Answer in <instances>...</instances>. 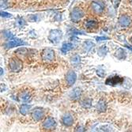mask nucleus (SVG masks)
<instances>
[{
	"mask_svg": "<svg viewBox=\"0 0 132 132\" xmlns=\"http://www.w3.org/2000/svg\"><path fill=\"white\" fill-rule=\"evenodd\" d=\"M56 127V122L52 117H47L43 122V128L47 130H53Z\"/></svg>",
	"mask_w": 132,
	"mask_h": 132,
	"instance_id": "nucleus-5",
	"label": "nucleus"
},
{
	"mask_svg": "<svg viewBox=\"0 0 132 132\" xmlns=\"http://www.w3.org/2000/svg\"><path fill=\"white\" fill-rule=\"evenodd\" d=\"M8 67L11 72L18 73V72H20L22 70L23 64H22V62L19 58L14 57V58H11L9 60Z\"/></svg>",
	"mask_w": 132,
	"mask_h": 132,
	"instance_id": "nucleus-1",
	"label": "nucleus"
},
{
	"mask_svg": "<svg viewBox=\"0 0 132 132\" xmlns=\"http://www.w3.org/2000/svg\"><path fill=\"white\" fill-rule=\"evenodd\" d=\"M62 38H63V32L59 29H52L49 32L48 37H47L48 40L54 44H58Z\"/></svg>",
	"mask_w": 132,
	"mask_h": 132,
	"instance_id": "nucleus-2",
	"label": "nucleus"
},
{
	"mask_svg": "<svg viewBox=\"0 0 132 132\" xmlns=\"http://www.w3.org/2000/svg\"><path fill=\"white\" fill-rule=\"evenodd\" d=\"M81 94V90L79 88H75L73 90H72L69 95V97L71 100L73 101H77L80 98Z\"/></svg>",
	"mask_w": 132,
	"mask_h": 132,
	"instance_id": "nucleus-15",
	"label": "nucleus"
},
{
	"mask_svg": "<svg viewBox=\"0 0 132 132\" xmlns=\"http://www.w3.org/2000/svg\"><path fill=\"white\" fill-rule=\"evenodd\" d=\"M26 44V43L23 40H20V39H16L14 38L12 40H10L7 43L5 44V47L6 48H12L14 47H18V46H21V45H24Z\"/></svg>",
	"mask_w": 132,
	"mask_h": 132,
	"instance_id": "nucleus-13",
	"label": "nucleus"
},
{
	"mask_svg": "<svg viewBox=\"0 0 132 132\" xmlns=\"http://www.w3.org/2000/svg\"><path fill=\"white\" fill-rule=\"evenodd\" d=\"M18 98L21 101L23 102H29L32 99V96L31 93L29 90H23L21 91L19 95H18Z\"/></svg>",
	"mask_w": 132,
	"mask_h": 132,
	"instance_id": "nucleus-12",
	"label": "nucleus"
},
{
	"mask_svg": "<svg viewBox=\"0 0 132 132\" xmlns=\"http://www.w3.org/2000/svg\"><path fill=\"white\" fill-rule=\"evenodd\" d=\"M132 23V20L130 16L127 14H123L119 18V24L123 28L129 27Z\"/></svg>",
	"mask_w": 132,
	"mask_h": 132,
	"instance_id": "nucleus-9",
	"label": "nucleus"
},
{
	"mask_svg": "<svg viewBox=\"0 0 132 132\" xmlns=\"http://www.w3.org/2000/svg\"><path fill=\"white\" fill-rule=\"evenodd\" d=\"M1 15H2V17H3V18H11L12 17V15L10 14H9V13H6V12H1Z\"/></svg>",
	"mask_w": 132,
	"mask_h": 132,
	"instance_id": "nucleus-28",
	"label": "nucleus"
},
{
	"mask_svg": "<svg viewBox=\"0 0 132 132\" xmlns=\"http://www.w3.org/2000/svg\"><path fill=\"white\" fill-rule=\"evenodd\" d=\"M95 46L94 43H93L92 41H86L83 43V49L86 52H89L90 50H92V48H93Z\"/></svg>",
	"mask_w": 132,
	"mask_h": 132,
	"instance_id": "nucleus-21",
	"label": "nucleus"
},
{
	"mask_svg": "<svg viewBox=\"0 0 132 132\" xmlns=\"http://www.w3.org/2000/svg\"><path fill=\"white\" fill-rule=\"evenodd\" d=\"M130 3H132V0H130Z\"/></svg>",
	"mask_w": 132,
	"mask_h": 132,
	"instance_id": "nucleus-31",
	"label": "nucleus"
},
{
	"mask_svg": "<svg viewBox=\"0 0 132 132\" xmlns=\"http://www.w3.org/2000/svg\"><path fill=\"white\" fill-rule=\"evenodd\" d=\"M84 16V12L81 9L78 7H75L70 13V19L74 22L79 21Z\"/></svg>",
	"mask_w": 132,
	"mask_h": 132,
	"instance_id": "nucleus-4",
	"label": "nucleus"
},
{
	"mask_svg": "<svg viewBox=\"0 0 132 132\" xmlns=\"http://www.w3.org/2000/svg\"><path fill=\"white\" fill-rule=\"evenodd\" d=\"M130 41H131V43H132V37L130 38Z\"/></svg>",
	"mask_w": 132,
	"mask_h": 132,
	"instance_id": "nucleus-30",
	"label": "nucleus"
},
{
	"mask_svg": "<svg viewBox=\"0 0 132 132\" xmlns=\"http://www.w3.org/2000/svg\"><path fill=\"white\" fill-rule=\"evenodd\" d=\"M96 108H97V110L99 112H104L107 109V104H106L105 101L103 99L100 100L98 101L97 106H96Z\"/></svg>",
	"mask_w": 132,
	"mask_h": 132,
	"instance_id": "nucleus-16",
	"label": "nucleus"
},
{
	"mask_svg": "<svg viewBox=\"0 0 132 132\" xmlns=\"http://www.w3.org/2000/svg\"><path fill=\"white\" fill-rule=\"evenodd\" d=\"M61 121H62V123L65 127H70V126H72V125L74 124L75 119H74L73 116H72L71 114L67 113L64 116H63Z\"/></svg>",
	"mask_w": 132,
	"mask_h": 132,
	"instance_id": "nucleus-11",
	"label": "nucleus"
},
{
	"mask_svg": "<svg viewBox=\"0 0 132 132\" xmlns=\"http://www.w3.org/2000/svg\"><path fill=\"white\" fill-rule=\"evenodd\" d=\"M41 57L43 59V60L45 61V62H47V63L52 62V61L54 60L55 58V52L52 48H44L42 51Z\"/></svg>",
	"mask_w": 132,
	"mask_h": 132,
	"instance_id": "nucleus-3",
	"label": "nucleus"
},
{
	"mask_svg": "<svg viewBox=\"0 0 132 132\" xmlns=\"http://www.w3.org/2000/svg\"><path fill=\"white\" fill-rule=\"evenodd\" d=\"M65 78H66V82L67 84V86H71L74 85L76 81V80H77V75L75 71L70 70L67 73Z\"/></svg>",
	"mask_w": 132,
	"mask_h": 132,
	"instance_id": "nucleus-8",
	"label": "nucleus"
},
{
	"mask_svg": "<svg viewBox=\"0 0 132 132\" xmlns=\"http://www.w3.org/2000/svg\"><path fill=\"white\" fill-rule=\"evenodd\" d=\"M72 49H73V44L71 43H64L61 47V51L63 53H67Z\"/></svg>",
	"mask_w": 132,
	"mask_h": 132,
	"instance_id": "nucleus-22",
	"label": "nucleus"
},
{
	"mask_svg": "<svg viewBox=\"0 0 132 132\" xmlns=\"http://www.w3.org/2000/svg\"><path fill=\"white\" fill-rule=\"evenodd\" d=\"M3 33H4V36L6 37V38L8 40H12V39H14V35L12 34L10 31H4V32H3Z\"/></svg>",
	"mask_w": 132,
	"mask_h": 132,
	"instance_id": "nucleus-26",
	"label": "nucleus"
},
{
	"mask_svg": "<svg viewBox=\"0 0 132 132\" xmlns=\"http://www.w3.org/2000/svg\"><path fill=\"white\" fill-rule=\"evenodd\" d=\"M16 55L20 57V58H24V57H26L29 56V50L23 47V48H19L15 52Z\"/></svg>",
	"mask_w": 132,
	"mask_h": 132,
	"instance_id": "nucleus-18",
	"label": "nucleus"
},
{
	"mask_svg": "<svg viewBox=\"0 0 132 132\" xmlns=\"http://www.w3.org/2000/svg\"><path fill=\"white\" fill-rule=\"evenodd\" d=\"M85 26L89 30H95L98 28V22L96 20L89 19L86 21L85 22Z\"/></svg>",
	"mask_w": 132,
	"mask_h": 132,
	"instance_id": "nucleus-14",
	"label": "nucleus"
},
{
	"mask_svg": "<svg viewBox=\"0 0 132 132\" xmlns=\"http://www.w3.org/2000/svg\"><path fill=\"white\" fill-rule=\"evenodd\" d=\"M115 56L118 59H120V60H123V59H125L126 57H127V53H126V52L123 48H119L116 52Z\"/></svg>",
	"mask_w": 132,
	"mask_h": 132,
	"instance_id": "nucleus-17",
	"label": "nucleus"
},
{
	"mask_svg": "<svg viewBox=\"0 0 132 132\" xmlns=\"http://www.w3.org/2000/svg\"><path fill=\"white\" fill-rule=\"evenodd\" d=\"M104 9V4L101 2L99 1H93L91 3V10H93V13L97 14H101L103 13Z\"/></svg>",
	"mask_w": 132,
	"mask_h": 132,
	"instance_id": "nucleus-7",
	"label": "nucleus"
},
{
	"mask_svg": "<svg viewBox=\"0 0 132 132\" xmlns=\"http://www.w3.org/2000/svg\"><path fill=\"white\" fill-rule=\"evenodd\" d=\"M80 63H81V58L78 55H75L70 58V63L74 67L79 66Z\"/></svg>",
	"mask_w": 132,
	"mask_h": 132,
	"instance_id": "nucleus-20",
	"label": "nucleus"
},
{
	"mask_svg": "<svg viewBox=\"0 0 132 132\" xmlns=\"http://www.w3.org/2000/svg\"><path fill=\"white\" fill-rule=\"evenodd\" d=\"M109 38L108 37H98L96 38V40H97V41H102V40H109Z\"/></svg>",
	"mask_w": 132,
	"mask_h": 132,
	"instance_id": "nucleus-29",
	"label": "nucleus"
},
{
	"mask_svg": "<svg viewBox=\"0 0 132 132\" xmlns=\"http://www.w3.org/2000/svg\"><path fill=\"white\" fill-rule=\"evenodd\" d=\"M31 116L35 121H40L45 116V112L41 108L37 107L32 111Z\"/></svg>",
	"mask_w": 132,
	"mask_h": 132,
	"instance_id": "nucleus-6",
	"label": "nucleus"
},
{
	"mask_svg": "<svg viewBox=\"0 0 132 132\" xmlns=\"http://www.w3.org/2000/svg\"><path fill=\"white\" fill-rule=\"evenodd\" d=\"M26 25V22L25 20H24V18L21 17H18V18L16 20V26L19 28H22Z\"/></svg>",
	"mask_w": 132,
	"mask_h": 132,
	"instance_id": "nucleus-24",
	"label": "nucleus"
},
{
	"mask_svg": "<svg viewBox=\"0 0 132 132\" xmlns=\"http://www.w3.org/2000/svg\"><path fill=\"white\" fill-rule=\"evenodd\" d=\"M91 104H92V101L89 98L87 99H85L81 101V105L82 107L86 108V109H89V108L91 106Z\"/></svg>",
	"mask_w": 132,
	"mask_h": 132,
	"instance_id": "nucleus-25",
	"label": "nucleus"
},
{
	"mask_svg": "<svg viewBox=\"0 0 132 132\" xmlns=\"http://www.w3.org/2000/svg\"><path fill=\"white\" fill-rule=\"evenodd\" d=\"M97 75H98L99 77L104 78V77L105 76V71H104L103 69L100 68V69H98V70H97Z\"/></svg>",
	"mask_w": 132,
	"mask_h": 132,
	"instance_id": "nucleus-27",
	"label": "nucleus"
},
{
	"mask_svg": "<svg viewBox=\"0 0 132 132\" xmlns=\"http://www.w3.org/2000/svg\"><path fill=\"white\" fill-rule=\"evenodd\" d=\"M108 53V47L104 45L100 47L97 50V55L101 57H104L107 55Z\"/></svg>",
	"mask_w": 132,
	"mask_h": 132,
	"instance_id": "nucleus-23",
	"label": "nucleus"
},
{
	"mask_svg": "<svg viewBox=\"0 0 132 132\" xmlns=\"http://www.w3.org/2000/svg\"><path fill=\"white\" fill-rule=\"evenodd\" d=\"M123 81V78L119 77V76H113V77H109L107 78L105 84L108 86H117L119 84H121Z\"/></svg>",
	"mask_w": 132,
	"mask_h": 132,
	"instance_id": "nucleus-10",
	"label": "nucleus"
},
{
	"mask_svg": "<svg viewBox=\"0 0 132 132\" xmlns=\"http://www.w3.org/2000/svg\"><path fill=\"white\" fill-rule=\"evenodd\" d=\"M30 109H31V106L30 105L26 104H22V105L20 106V113L22 116H26L29 113Z\"/></svg>",
	"mask_w": 132,
	"mask_h": 132,
	"instance_id": "nucleus-19",
	"label": "nucleus"
}]
</instances>
